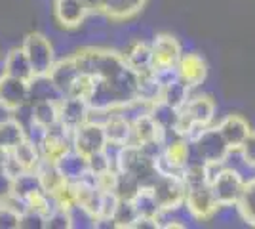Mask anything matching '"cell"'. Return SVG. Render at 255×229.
Wrapping results in <instances>:
<instances>
[{
    "label": "cell",
    "instance_id": "6da1fadb",
    "mask_svg": "<svg viewBox=\"0 0 255 229\" xmlns=\"http://www.w3.org/2000/svg\"><path fill=\"white\" fill-rule=\"evenodd\" d=\"M23 52L29 59L32 76H46L55 63V48L42 33H29L23 38Z\"/></svg>",
    "mask_w": 255,
    "mask_h": 229
},
{
    "label": "cell",
    "instance_id": "7a4b0ae2",
    "mask_svg": "<svg viewBox=\"0 0 255 229\" xmlns=\"http://www.w3.org/2000/svg\"><path fill=\"white\" fill-rule=\"evenodd\" d=\"M118 170H124L129 176H133L139 182V186H150L154 178L158 176L154 168V161L147 153L141 151L139 145H126L122 147L120 159H118Z\"/></svg>",
    "mask_w": 255,
    "mask_h": 229
},
{
    "label": "cell",
    "instance_id": "3957f363",
    "mask_svg": "<svg viewBox=\"0 0 255 229\" xmlns=\"http://www.w3.org/2000/svg\"><path fill=\"white\" fill-rule=\"evenodd\" d=\"M149 187L150 191H152V195H154V199H156V203H158L160 214L177 210V208L185 205V191H187V187H185L183 178L158 174Z\"/></svg>",
    "mask_w": 255,
    "mask_h": 229
},
{
    "label": "cell",
    "instance_id": "277c9868",
    "mask_svg": "<svg viewBox=\"0 0 255 229\" xmlns=\"http://www.w3.org/2000/svg\"><path fill=\"white\" fill-rule=\"evenodd\" d=\"M191 145H194L196 155L202 163H225L231 153L217 126H206Z\"/></svg>",
    "mask_w": 255,
    "mask_h": 229
},
{
    "label": "cell",
    "instance_id": "5b68a950",
    "mask_svg": "<svg viewBox=\"0 0 255 229\" xmlns=\"http://www.w3.org/2000/svg\"><path fill=\"white\" fill-rule=\"evenodd\" d=\"M242 186H244V180L238 170L223 168L210 187H212V193L219 207H234L240 197Z\"/></svg>",
    "mask_w": 255,
    "mask_h": 229
},
{
    "label": "cell",
    "instance_id": "8992f818",
    "mask_svg": "<svg viewBox=\"0 0 255 229\" xmlns=\"http://www.w3.org/2000/svg\"><path fill=\"white\" fill-rule=\"evenodd\" d=\"M185 207L196 220L206 222L217 212L219 205H217V201L213 197L212 187L208 184H202V186L187 187V191H185Z\"/></svg>",
    "mask_w": 255,
    "mask_h": 229
},
{
    "label": "cell",
    "instance_id": "52a82bcc",
    "mask_svg": "<svg viewBox=\"0 0 255 229\" xmlns=\"http://www.w3.org/2000/svg\"><path fill=\"white\" fill-rule=\"evenodd\" d=\"M105 143L107 138L105 132H103V124H99V122L88 120L73 132V149L82 153L84 157L103 151Z\"/></svg>",
    "mask_w": 255,
    "mask_h": 229
},
{
    "label": "cell",
    "instance_id": "ba28073f",
    "mask_svg": "<svg viewBox=\"0 0 255 229\" xmlns=\"http://www.w3.org/2000/svg\"><path fill=\"white\" fill-rule=\"evenodd\" d=\"M29 101V80L4 75L0 76V109L13 113Z\"/></svg>",
    "mask_w": 255,
    "mask_h": 229
},
{
    "label": "cell",
    "instance_id": "9c48e42d",
    "mask_svg": "<svg viewBox=\"0 0 255 229\" xmlns=\"http://www.w3.org/2000/svg\"><path fill=\"white\" fill-rule=\"evenodd\" d=\"M92 11L84 0H53L55 21L65 29H76L86 21Z\"/></svg>",
    "mask_w": 255,
    "mask_h": 229
},
{
    "label": "cell",
    "instance_id": "30bf717a",
    "mask_svg": "<svg viewBox=\"0 0 255 229\" xmlns=\"http://www.w3.org/2000/svg\"><path fill=\"white\" fill-rule=\"evenodd\" d=\"M90 105L82 98L65 96L59 99V124H63L67 130L75 132L78 126L88 122Z\"/></svg>",
    "mask_w": 255,
    "mask_h": 229
},
{
    "label": "cell",
    "instance_id": "8fae6325",
    "mask_svg": "<svg viewBox=\"0 0 255 229\" xmlns=\"http://www.w3.org/2000/svg\"><path fill=\"white\" fill-rule=\"evenodd\" d=\"M82 75L80 69L76 65L75 57L69 55V57H63L59 61H55L48 73V78L52 80V84L55 86V90L61 94V96H69L71 88L76 82V78Z\"/></svg>",
    "mask_w": 255,
    "mask_h": 229
},
{
    "label": "cell",
    "instance_id": "7c38bea8",
    "mask_svg": "<svg viewBox=\"0 0 255 229\" xmlns=\"http://www.w3.org/2000/svg\"><path fill=\"white\" fill-rule=\"evenodd\" d=\"M217 128H219V132H221V136L225 138V142H227L231 151H240V147L248 140V136L252 134L250 122L244 117H240V115H229V117H225L217 124Z\"/></svg>",
    "mask_w": 255,
    "mask_h": 229
},
{
    "label": "cell",
    "instance_id": "4fadbf2b",
    "mask_svg": "<svg viewBox=\"0 0 255 229\" xmlns=\"http://www.w3.org/2000/svg\"><path fill=\"white\" fill-rule=\"evenodd\" d=\"M177 69H179L181 80L191 88L200 86L206 76H208V65L204 61V57L196 52L191 54H181L179 61H177Z\"/></svg>",
    "mask_w": 255,
    "mask_h": 229
},
{
    "label": "cell",
    "instance_id": "5bb4252c",
    "mask_svg": "<svg viewBox=\"0 0 255 229\" xmlns=\"http://www.w3.org/2000/svg\"><path fill=\"white\" fill-rule=\"evenodd\" d=\"M152 48V57H154V67L158 65H175L179 61L181 44L179 40L170 33H160L154 36V40L150 44Z\"/></svg>",
    "mask_w": 255,
    "mask_h": 229
},
{
    "label": "cell",
    "instance_id": "9a60e30c",
    "mask_svg": "<svg viewBox=\"0 0 255 229\" xmlns=\"http://www.w3.org/2000/svg\"><path fill=\"white\" fill-rule=\"evenodd\" d=\"M147 0H101L99 13L111 21H126L145 8Z\"/></svg>",
    "mask_w": 255,
    "mask_h": 229
},
{
    "label": "cell",
    "instance_id": "2e32d148",
    "mask_svg": "<svg viewBox=\"0 0 255 229\" xmlns=\"http://www.w3.org/2000/svg\"><path fill=\"white\" fill-rule=\"evenodd\" d=\"M103 132H105L107 142L117 143V145H133V130H131V122L124 119L122 115H118L117 111L111 113V117L103 122Z\"/></svg>",
    "mask_w": 255,
    "mask_h": 229
},
{
    "label": "cell",
    "instance_id": "e0dca14e",
    "mask_svg": "<svg viewBox=\"0 0 255 229\" xmlns=\"http://www.w3.org/2000/svg\"><path fill=\"white\" fill-rule=\"evenodd\" d=\"M53 164L59 170V174L63 176L65 182H76L88 170V157H84L82 153L75 151V149H69Z\"/></svg>",
    "mask_w": 255,
    "mask_h": 229
},
{
    "label": "cell",
    "instance_id": "ac0fdd59",
    "mask_svg": "<svg viewBox=\"0 0 255 229\" xmlns=\"http://www.w3.org/2000/svg\"><path fill=\"white\" fill-rule=\"evenodd\" d=\"M124 59L129 65V69H133L137 75L141 73H149L154 67V57H152V48L150 44L143 42V40H135L129 48L126 50Z\"/></svg>",
    "mask_w": 255,
    "mask_h": 229
},
{
    "label": "cell",
    "instance_id": "d6986e66",
    "mask_svg": "<svg viewBox=\"0 0 255 229\" xmlns=\"http://www.w3.org/2000/svg\"><path fill=\"white\" fill-rule=\"evenodd\" d=\"M131 130H133V145H143L149 142H164L166 143V136L154 119L147 115H141L139 119L131 122Z\"/></svg>",
    "mask_w": 255,
    "mask_h": 229
},
{
    "label": "cell",
    "instance_id": "ffe728a7",
    "mask_svg": "<svg viewBox=\"0 0 255 229\" xmlns=\"http://www.w3.org/2000/svg\"><path fill=\"white\" fill-rule=\"evenodd\" d=\"M149 115L154 119V122L158 124L162 132H164V136H166V140L170 138L171 134L175 136V124H177V117H179V111L170 107L168 103H164L162 99L160 101H154L152 105H150V111Z\"/></svg>",
    "mask_w": 255,
    "mask_h": 229
},
{
    "label": "cell",
    "instance_id": "44dd1931",
    "mask_svg": "<svg viewBox=\"0 0 255 229\" xmlns=\"http://www.w3.org/2000/svg\"><path fill=\"white\" fill-rule=\"evenodd\" d=\"M32 105V120L38 122L44 128H52L59 122V101L55 99H38L31 101Z\"/></svg>",
    "mask_w": 255,
    "mask_h": 229
},
{
    "label": "cell",
    "instance_id": "7402d4cb",
    "mask_svg": "<svg viewBox=\"0 0 255 229\" xmlns=\"http://www.w3.org/2000/svg\"><path fill=\"white\" fill-rule=\"evenodd\" d=\"M44 191L40 176L36 170H25L21 174H17L13 178V195L21 197L25 201H29L31 197H34L36 193Z\"/></svg>",
    "mask_w": 255,
    "mask_h": 229
},
{
    "label": "cell",
    "instance_id": "603a6c76",
    "mask_svg": "<svg viewBox=\"0 0 255 229\" xmlns=\"http://www.w3.org/2000/svg\"><path fill=\"white\" fill-rule=\"evenodd\" d=\"M162 157L170 164L177 166V168H185L191 159V143L183 138H175V140H168L164 143V151Z\"/></svg>",
    "mask_w": 255,
    "mask_h": 229
},
{
    "label": "cell",
    "instance_id": "cb8c5ba5",
    "mask_svg": "<svg viewBox=\"0 0 255 229\" xmlns=\"http://www.w3.org/2000/svg\"><path fill=\"white\" fill-rule=\"evenodd\" d=\"M4 67H6V75L23 78V80H31L32 78L31 65H29V59L23 52V48H11L10 54L4 59Z\"/></svg>",
    "mask_w": 255,
    "mask_h": 229
},
{
    "label": "cell",
    "instance_id": "d4e9b609",
    "mask_svg": "<svg viewBox=\"0 0 255 229\" xmlns=\"http://www.w3.org/2000/svg\"><path fill=\"white\" fill-rule=\"evenodd\" d=\"M131 201V205L135 207L139 216H147V218H156L158 220L160 216V207L158 203H156V199L152 195V191H150L149 186H141L135 191V195L129 199Z\"/></svg>",
    "mask_w": 255,
    "mask_h": 229
},
{
    "label": "cell",
    "instance_id": "484cf974",
    "mask_svg": "<svg viewBox=\"0 0 255 229\" xmlns=\"http://www.w3.org/2000/svg\"><path fill=\"white\" fill-rule=\"evenodd\" d=\"M234 207H238V212L244 218V222L255 228V178L244 182L240 197H238Z\"/></svg>",
    "mask_w": 255,
    "mask_h": 229
},
{
    "label": "cell",
    "instance_id": "4316f807",
    "mask_svg": "<svg viewBox=\"0 0 255 229\" xmlns=\"http://www.w3.org/2000/svg\"><path fill=\"white\" fill-rule=\"evenodd\" d=\"M23 140H25V130L13 117L0 120V149L2 151H10Z\"/></svg>",
    "mask_w": 255,
    "mask_h": 229
},
{
    "label": "cell",
    "instance_id": "83f0119b",
    "mask_svg": "<svg viewBox=\"0 0 255 229\" xmlns=\"http://www.w3.org/2000/svg\"><path fill=\"white\" fill-rule=\"evenodd\" d=\"M10 151L13 155V159L17 161V164L21 166V170H36V166L40 163V151L29 140L19 142Z\"/></svg>",
    "mask_w": 255,
    "mask_h": 229
},
{
    "label": "cell",
    "instance_id": "f1b7e54d",
    "mask_svg": "<svg viewBox=\"0 0 255 229\" xmlns=\"http://www.w3.org/2000/svg\"><path fill=\"white\" fill-rule=\"evenodd\" d=\"M162 92L164 88L158 84V80L154 78L152 71L149 73H141L137 78V99L147 101V103H154L162 99Z\"/></svg>",
    "mask_w": 255,
    "mask_h": 229
},
{
    "label": "cell",
    "instance_id": "f546056e",
    "mask_svg": "<svg viewBox=\"0 0 255 229\" xmlns=\"http://www.w3.org/2000/svg\"><path fill=\"white\" fill-rule=\"evenodd\" d=\"M189 98H191V88L187 86L183 80H177L170 86H164V92H162V101L177 111L187 103Z\"/></svg>",
    "mask_w": 255,
    "mask_h": 229
},
{
    "label": "cell",
    "instance_id": "4dcf8cb0",
    "mask_svg": "<svg viewBox=\"0 0 255 229\" xmlns=\"http://www.w3.org/2000/svg\"><path fill=\"white\" fill-rule=\"evenodd\" d=\"M137 216H139L137 210L131 205V201H129V199H120L111 222H113V228L131 229V226H133V222L137 220Z\"/></svg>",
    "mask_w": 255,
    "mask_h": 229
},
{
    "label": "cell",
    "instance_id": "1f68e13d",
    "mask_svg": "<svg viewBox=\"0 0 255 229\" xmlns=\"http://www.w3.org/2000/svg\"><path fill=\"white\" fill-rule=\"evenodd\" d=\"M152 75H154V78L158 80V84L162 88H164V86H170V84H173V82L181 80L179 69H177V63H175V65H158V67H152Z\"/></svg>",
    "mask_w": 255,
    "mask_h": 229
},
{
    "label": "cell",
    "instance_id": "d6a6232c",
    "mask_svg": "<svg viewBox=\"0 0 255 229\" xmlns=\"http://www.w3.org/2000/svg\"><path fill=\"white\" fill-rule=\"evenodd\" d=\"M44 228H52V229H71V220H69V212L67 208H55L53 212H50L46 216V224Z\"/></svg>",
    "mask_w": 255,
    "mask_h": 229
},
{
    "label": "cell",
    "instance_id": "836d02e7",
    "mask_svg": "<svg viewBox=\"0 0 255 229\" xmlns=\"http://www.w3.org/2000/svg\"><path fill=\"white\" fill-rule=\"evenodd\" d=\"M88 168L96 176H103V174H107V172H111V170H115L111 161L107 159V155L103 151L94 153V155L88 157Z\"/></svg>",
    "mask_w": 255,
    "mask_h": 229
},
{
    "label": "cell",
    "instance_id": "e575fe53",
    "mask_svg": "<svg viewBox=\"0 0 255 229\" xmlns=\"http://www.w3.org/2000/svg\"><path fill=\"white\" fill-rule=\"evenodd\" d=\"M21 228V214H17L13 208L0 203V229H17Z\"/></svg>",
    "mask_w": 255,
    "mask_h": 229
},
{
    "label": "cell",
    "instance_id": "d590c367",
    "mask_svg": "<svg viewBox=\"0 0 255 229\" xmlns=\"http://www.w3.org/2000/svg\"><path fill=\"white\" fill-rule=\"evenodd\" d=\"M13 193V176L0 164V203H4Z\"/></svg>",
    "mask_w": 255,
    "mask_h": 229
},
{
    "label": "cell",
    "instance_id": "8d00e7d4",
    "mask_svg": "<svg viewBox=\"0 0 255 229\" xmlns=\"http://www.w3.org/2000/svg\"><path fill=\"white\" fill-rule=\"evenodd\" d=\"M240 151H242V157H244V163L255 168V132L254 130L248 136L244 145L240 147Z\"/></svg>",
    "mask_w": 255,
    "mask_h": 229
},
{
    "label": "cell",
    "instance_id": "74e56055",
    "mask_svg": "<svg viewBox=\"0 0 255 229\" xmlns=\"http://www.w3.org/2000/svg\"><path fill=\"white\" fill-rule=\"evenodd\" d=\"M44 224H46V218H44L42 214L34 212V210H27L25 214H21V228L40 229V228H44Z\"/></svg>",
    "mask_w": 255,
    "mask_h": 229
},
{
    "label": "cell",
    "instance_id": "f35d334b",
    "mask_svg": "<svg viewBox=\"0 0 255 229\" xmlns=\"http://www.w3.org/2000/svg\"><path fill=\"white\" fill-rule=\"evenodd\" d=\"M86 6L90 8V11H97L99 13V6H101V0H84Z\"/></svg>",
    "mask_w": 255,
    "mask_h": 229
},
{
    "label": "cell",
    "instance_id": "ab89813d",
    "mask_svg": "<svg viewBox=\"0 0 255 229\" xmlns=\"http://www.w3.org/2000/svg\"><path fill=\"white\" fill-rule=\"evenodd\" d=\"M0 151H2V149H0Z\"/></svg>",
    "mask_w": 255,
    "mask_h": 229
}]
</instances>
